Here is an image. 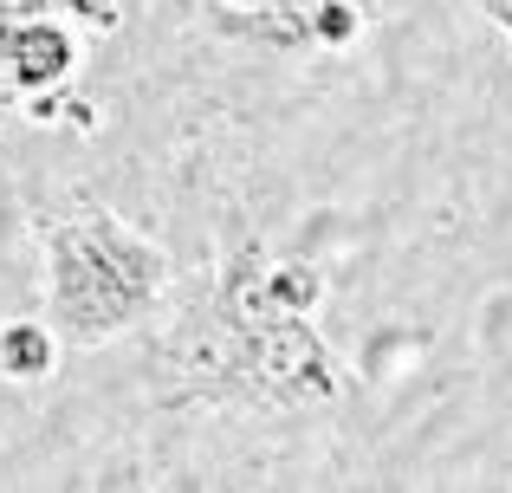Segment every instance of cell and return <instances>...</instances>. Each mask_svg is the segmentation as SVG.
Segmentation results:
<instances>
[{
    "mask_svg": "<svg viewBox=\"0 0 512 493\" xmlns=\"http://www.w3.org/2000/svg\"><path fill=\"white\" fill-rule=\"evenodd\" d=\"M52 260V305L78 344L124 331L163 286V253L111 215H72L46 234Z\"/></svg>",
    "mask_w": 512,
    "mask_h": 493,
    "instance_id": "6da1fadb",
    "label": "cell"
},
{
    "mask_svg": "<svg viewBox=\"0 0 512 493\" xmlns=\"http://www.w3.org/2000/svg\"><path fill=\"white\" fill-rule=\"evenodd\" d=\"M253 370L279 396H331V357L299 318H253Z\"/></svg>",
    "mask_w": 512,
    "mask_h": 493,
    "instance_id": "7a4b0ae2",
    "label": "cell"
},
{
    "mask_svg": "<svg viewBox=\"0 0 512 493\" xmlns=\"http://www.w3.org/2000/svg\"><path fill=\"white\" fill-rule=\"evenodd\" d=\"M0 59L13 65L20 85H52V78L72 72V39H65V26H52V20H20V26L0 33Z\"/></svg>",
    "mask_w": 512,
    "mask_h": 493,
    "instance_id": "3957f363",
    "label": "cell"
},
{
    "mask_svg": "<svg viewBox=\"0 0 512 493\" xmlns=\"http://www.w3.org/2000/svg\"><path fill=\"white\" fill-rule=\"evenodd\" d=\"M318 292H325V279L312 266H273L240 292V305H247V325L253 318H305L318 305Z\"/></svg>",
    "mask_w": 512,
    "mask_h": 493,
    "instance_id": "277c9868",
    "label": "cell"
},
{
    "mask_svg": "<svg viewBox=\"0 0 512 493\" xmlns=\"http://www.w3.org/2000/svg\"><path fill=\"white\" fill-rule=\"evenodd\" d=\"M52 364H59V344H52V331H46V325H26V318L0 325V370H7L13 383L52 377Z\"/></svg>",
    "mask_w": 512,
    "mask_h": 493,
    "instance_id": "5b68a950",
    "label": "cell"
},
{
    "mask_svg": "<svg viewBox=\"0 0 512 493\" xmlns=\"http://www.w3.org/2000/svg\"><path fill=\"white\" fill-rule=\"evenodd\" d=\"M312 26H318V39H331V46H344V39L357 33V13H350L344 0H325V7H318V20H312Z\"/></svg>",
    "mask_w": 512,
    "mask_h": 493,
    "instance_id": "8992f818",
    "label": "cell"
},
{
    "mask_svg": "<svg viewBox=\"0 0 512 493\" xmlns=\"http://www.w3.org/2000/svg\"><path fill=\"white\" fill-rule=\"evenodd\" d=\"M487 13H493V20H500L506 33H512V0H487Z\"/></svg>",
    "mask_w": 512,
    "mask_h": 493,
    "instance_id": "52a82bcc",
    "label": "cell"
}]
</instances>
